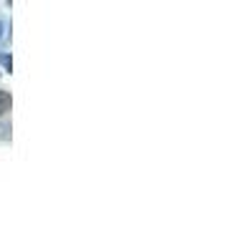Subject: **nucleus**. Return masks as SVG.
<instances>
[{
    "label": "nucleus",
    "instance_id": "1",
    "mask_svg": "<svg viewBox=\"0 0 252 252\" xmlns=\"http://www.w3.org/2000/svg\"><path fill=\"white\" fill-rule=\"evenodd\" d=\"M10 106H13V96L8 91H0V119L10 111Z\"/></svg>",
    "mask_w": 252,
    "mask_h": 252
},
{
    "label": "nucleus",
    "instance_id": "2",
    "mask_svg": "<svg viewBox=\"0 0 252 252\" xmlns=\"http://www.w3.org/2000/svg\"><path fill=\"white\" fill-rule=\"evenodd\" d=\"M0 66H3L5 71H13V58L5 56V53H0Z\"/></svg>",
    "mask_w": 252,
    "mask_h": 252
},
{
    "label": "nucleus",
    "instance_id": "3",
    "mask_svg": "<svg viewBox=\"0 0 252 252\" xmlns=\"http://www.w3.org/2000/svg\"><path fill=\"white\" fill-rule=\"evenodd\" d=\"M3 35H5V23L0 20V38H3Z\"/></svg>",
    "mask_w": 252,
    "mask_h": 252
}]
</instances>
